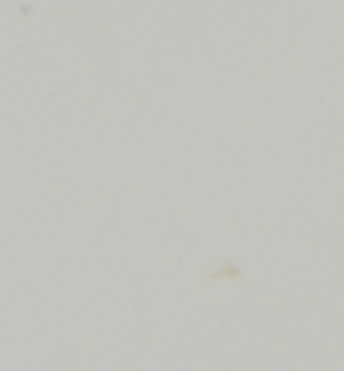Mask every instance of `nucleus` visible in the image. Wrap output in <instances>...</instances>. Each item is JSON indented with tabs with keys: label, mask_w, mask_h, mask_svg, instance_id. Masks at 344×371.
<instances>
[]
</instances>
